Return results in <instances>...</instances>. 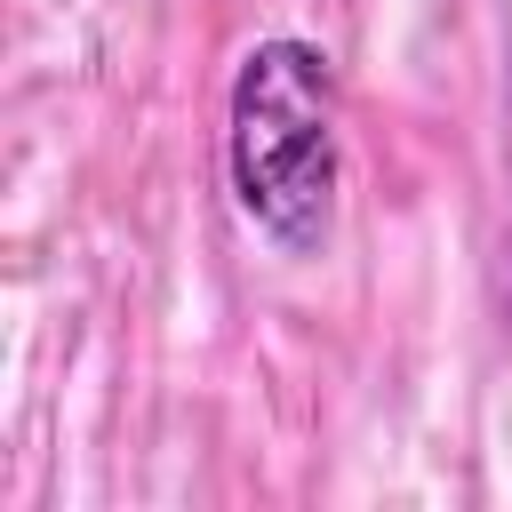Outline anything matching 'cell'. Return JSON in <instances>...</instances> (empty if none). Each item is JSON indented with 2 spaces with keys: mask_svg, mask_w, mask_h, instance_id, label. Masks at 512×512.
Returning a JSON list of instances; mask_svg holds the SVG:
<instances>
[{
  "mask_svg": "<svg viewBox=\"0 0 512 512\" xmlns=\"http://www.w3.org/2000/svg\"><path fill=\"white\" fill-rule=\"evenodd\" d=\"M336 176H344V96L328 48L296 32L256 40L224 88L232 208L280 256H312L336 224Z\"/></svg>",
  "mask_w": 512,
  "mask_h": 512,
  "instance_id": "1",
  "label": "cell"
}]
</instances>
